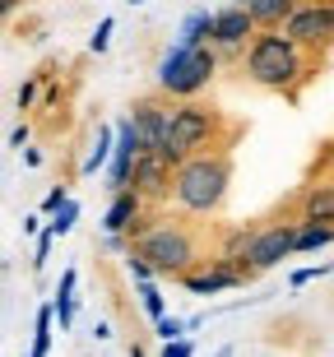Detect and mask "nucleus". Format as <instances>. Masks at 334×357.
<instances>
[{
	"label": "nucleus",
	"mask_w": 334,
	"mask_h": 357,
	"mask_svg": "<svg viewBox=\"0 0 334 357\" xmlns=\"http://www.w3.org/2000/svg\"><path fill=\"white\" fill-rule=\"evenodd\" d=\"M241 70H246V79L260 84V89L297 98V89L311 79V52H302L283 28H260L255 42L246 47Z\"/></svg>",
	"instance_id": "f257e3e1"
},
{
	"label": "nucleus",
	"mask_w": 334,
	"mask_h": 357,
	"mask_svg": "<svg viewBox=\"0 0 334 357\" xmlns=\"http://www.w3.org/2000/svg\"><path fill=\"white\" fill-rule=\"evenodd\" d=\"M227 185H232V149H209V153H195L176 167L172 199L190 218H209L227 199Z\"/></svg>",
	"instance_id": "f03ea898"
},
{
	"label": "nucleus",
	"mask_w": 334,
	"mask_h": 357,
	"mask_svg": "<svg viewBox=\"0 0 334 357\" xmlns=\"http://www.w3.org/2000/svg\"><path fill=\"white\" fill-rule=\"evenodd\" d=\"M130 241L135 251L149 255L153 274H172V278H186L190 269L200 265V241L186 223H172V218H149L139 213V223L130 227Z\"/></svg>",
	"instance_id": "7ed1b4c3"
},
{
	"label": "nucleus",
	"mask_w": 334,
	"mask_h": 357,
	"mask_svg": "<svg viewBox=\"0 0 334 357\" xmlns=\"http://www.w3.org/2000/svg\"><path fill=\"white\" fill-rule=\"evenodd\" d=\"M218 130H223V116H218L214 107L195 102V98H186V102L172 98V126H167V149H162V158L181 167V162L195 158V153L232 149V139H218Z\"/></svg>",
	"instance_id": "20e7f679"
},
{
	"label": "nucleus",
	"mask_w": 334,
	"mask_h": 357,
	"mask_svg": "<svg viewBox=\"0 0 334 357\" xmlns=\"http://www.w3.org/2000/svg\"><path fill=\"white\" fill-rule=\"evenodd\" d=\"M223 66V56L214 47H186V42H172L167 52H162L158 70H153V79H158V93L162 98H176V102H186V98H200L209 89V79L218 75Z\"/></svg>",
	"instance_id": "39448f33"
},
{
	"label": "nucleus",
	"mask_w": 334,
	"mask_h": 357,
	"mask_svg": "<svg viewBox=\"0 0 334 357\" xmlns=\"http://www.w3.org/2000/svg\"><path fill=\"white\" fill-rule=\"evenodd\" d=\"M283 33L311 56L330 52L334 47V0H302L293 10V19L283 24Z\"/></svg>",
	"instance_id": "423d86ee"
},
{
	"label": "nucleus",
	"mask_w": 334,
	"mask_h": 357,
	"mask_svg": "<svg viewBox=\"0 0 334 357\" xmlns=\"http://www.w3.org/2000/svg\"><path fill=\"white\" fill-rule=\"evenodd\" d=\"M255 33H260V24H255L251 5H223L209 47L223 56V66H237V61H246V47L255 42Z\"/></svg>",
	"instance_id": "0eeeda50"
},
{
	"label": "nucleus",
	"mask_w": 334,
	"mask_h": 357,
	"mask_svg": "<svg viewBox=\"0 0 334 357\" xmlns=\"http://www.w3.org/2000/svg\"><path fill=\"white\" fill-rule=\"evenodd\" d=\"M288 255H297V223H269V227L255 232L241 269H246V278H255V274H265V269L283 265Z\"/></svg>",
	"instance_id": "6e6552de"
},
{
	"label": "nucleus",
	"mask_w": 334,
	"mask_h": 357,
	"mask_svg": "<svg viewBox=\"0 0 334 357\" xmlns=\"http://www.w3.org/2000/svg\"><path fill=\"white\" fill-rule=\"evenodd\" d=\"M172 181H176V162H167L162 153H139V158H135L130 190H139V199H144V204L167 199V195H172Z\"/></svg>",
	"instance_id": "1a4fd4ad"
},
{
	"label": "nucleus",
	"mask_w": 334,
	"mask_h": 357,
	"mask_svg": "<svg viewBox=\"0 0 334 357\" xmlns=\"http://www.w3.org/2000/svg\"><path fill=\"white\" fill-rule=\"evenodd\" d=\"M130 121L139 126L149 153H162L167 149V126H172V98H135Z\"/></svg>",
	"instance_id": "9d476101"
},
{
	"label": "nucleus",
	"mask_w": 334,
	"mask_h": 357,
	"mask_svg": "<svg viewBox=\"0 0 334 357\" xmlns=\"http://www.w3.org/2000/svg\"><path fill=\"white\" fill-rule=\"evenodd\" d=\"M241 283H246V274H241L237 265H227V260H204V269H190V274L181 278V288H186L190 297H218V292L241 288Z\"/></svg>",
	"instance_id": "9b49d317"
},
{
	"label": "nucleus",
	"mask_w": 334,
	"mask_h": 357,
	"mask_svg": "<svg viewBox=\"0 0 334 357\" xmlns=\"http://www.w3.org/2000/svg\"><path fill=\"white\" fill-rule=\"evenodd\" d=\"M139 213H144L139 190H116L112 204H107V213H103V232H130V227L139 223Z\"/></svg>",
	"instance_id": "f8f14e48"
},
{
	"label": "nucleus",
	"mask_w": 334,
	"mask_h": 357,
	"mask_svg": "<svg viewBox=\"0 0 334 357\" xmlns=\"http://www.w3.org/2000/svg\"><path fill=\"white\" fill-rule=\"evenodd\" d=\"M112 153H116V126H98L93 135V144H89V153H84V176H98V172H107V162Z\"/></svg>",
	"instance_id": "ddd939ff"
},
{
	"label": "nucleus",
	"mask_w": 334,
	"mask_h": 357,
	"mask_svg": "<svg viewBox=\"0 0 334 357\" xmlns=\"http://www.w3.org/2000/svg\"><path fill=\"white\" fill-rule=\"evenodd\" d=\"M214 24H218V10H190L186 19H181L176 42H186V47H209V42H214Z\"/></svg>",
	"instance_id": "4468645a"
},
{
	"label": "nucleus",
	"mask_w": 334,
	"mask_h": 357,
	"mask_svg": "<svg viewBox=\"0 0 334 357\" xmlns=\"http://www.w3.org/2000/svg\"><path fill=\"white\" fill-rule=\"evenodd\" d=\"M302 223H334V185L302 190Z\"/></svg>",
	"instance_id": "2eb2a0df"
},
{
	"label": "nucleus",
	"mask_w": 334,
	"mask_h": 357,
	"mask_svg": "<svg viewBox=\"0 0 334 357\" xmlns=\"http://www.w3.org/2000/svg\"><path fill=\"white\" fill-rule=\"evenodd\" d=\"M255 232H260V227H246V223L227 227V232H223V246H218V260H227V265L241 269V260H246V251H251ZM241 274H246V269H241Z\"/></svg>",
	"instance_id": "dca6fc26"
},
{
	"label": "nucleus",
	"mask_w": 334,
	"mask_h": 357,
	"mask_svg": "<svg viewBox=\"0 0 334 357\" xmlns=\"http://www.w3.org/2000/svg\"><path fill=\"white\" fill-rule=\"evenodd\" d=\"M246 5H251V14H255V24H260V28H283L302 0H246Z\"/></svg>",
	"instance_id": "f3484780"
},
{
	"label": "nucleus",
	"mask_w": 334,
	"mask_h": 357,
	"mask_svg": "<svg viewBox=\"0 0 334 357\" xmlns=\"http://www.w3.org/2000/svg\"><path fill=\"white\" fill-rule=\"evenodd\" d=\"M52 334H56V306L42 302L38 316H33V348H28V357H47L52 353Z\"/></svg>",
	"instance_id": "a211bd4d"
},
{
	"label": "nucleus",
	"mask_w": 334,
	"mask_h": 357,
	"mask_svg": "<svg viewBox=\"0 0 334 357\" xmlns=\"http://www.w3.org/2000/svg\"><path fill=\"white\" fill-rule=\"evenodd\" d=\"M334 246V223H297V255Z\"/></svg>",
	"instance_id": "6ab92c4d"
},
{
	"label": "nucleus",
	"mask_w": 334,
	"mask_h": 357,
	"mask_svg": "<svg viewBox=\"0 0 334 357\" xmlns=\"http://www.w3.org/2000/svg\"><path fill=\"white\" fill-rule=\"evenodd\" d=\"M135 292H139V311H144V316L158 325V320L167 316V297H162V288L149 278V283H135Z\"/></svg>",
	"instance_id": "aec40b11"
},
{
	"label": "nucleus",
	"mask_w": 334,
	"mask_h": 357,
	"mask_svg": "<svg viewBox=\"0 0 334 357\" xmlns=\"http://www.w3.org/2000/svg\"><path fill=\"white\" fill-rule=\"evenodd\" d=\"M75 223H79V199H70L61 213H52L47 232H52V237H70V232H75Z\"/></svg>",
	"instance_id": "412c9836"
},
{
	"label": "nucleus",
	"mask_w": 334,
	"mask_h": 357,
	"mask_svg": "<svg viewBox=\"0 0 334 357\" xmlns=\"http://www.w3.org/2000/svg\"><path fill=\"white\" fill-rule=\"evenodd\" d=\"M126 274H130L135 283H149V278H153V265H149V255L130 246V255H126Z\"/></svg>",
	"instance_id": "4be33fe9"
},
{
	"label": "nucleus",
	"mask_w": 334,
	"mask_h": 357,
	"mask_svg": "<svg viewBox=\"0 0 334 357\" xmlns=\"http://www.w3.org/2000/svg\"><path fill=\"white\" fill-rule=\"evenodd\" d=\"M112 28H116V19H112V14H107V19H98L93 38H89V52H93V56H103L112 47Z\"/></svg>",
	"instance_id": "5701e85b"
},
{
	"label": "nucleus",
	"mask_w": 334,
	"mask_h": 357,
	"mask_svg": "<svg viewBox=\"0 0 334 357\" xmlns=\"http://www.w3.org/2000/svg\"><path fill=\"white\" fill-rule=\"evenodd\" d=\"M153 330H158V339H162V344H172V339H186V334H190L181 316H162L158 325H153Z\"/></svg>",
	"instance_id": "b1692460"
},
{
	"label": "nucleus",
	"mask_w": 334,
	"mask_h": 357,
	"mask_svg": "<svg viewBox=\"0 0 334 357\" xmlns=\"http://www.w3.org/2000/svg\"><path fill=\"white\" fill-rule=\"evenodd\" d=\"M38 84H42V75H33V79L19 84V93H14V107H19V112H33V102H38Z\"/></svg>",
	"instance_id": "393cba45"
},
{
	"label": "nucleus",
	"mask_w": 334,
	"mask_h": 357,
	"mask_svg": "<svg viewBox=\"0 0 334 357\" xmlns=\"http://www.w3.org/2000/svg\"><path fill=\"white\" fill-rule=\"evenodd\" d=\"M330 269H334V265H307V269H297V274L288 278V288H307L311 278H321V274H330Z\"/></svg>",
	"instance_id": "a878e982"
},
{
	"label": "nucleus",
	"mask_w": 334,
	"mask_h": 357,
	"mask_svg": "<svg viewBox=\"0 0 334 357\" xmlns=\"http://www.w3.org/2000/svg\"><path fill=\"white\" fill-rule=\"evenodd\" d=\"M70 204V190L66 185H56V190H47V199H42V213H61Z\"/></svg>",
	"instance_id": "bb28decb"
},
{
	"label": "nucleus",
	"mask_w": 334,
	"mask_h": 357,
	"mask_svg": "<svg viewBox=\"0 0 334 357\" xmlns=\"http://www.w3.org/2000/svg\"><path fill=\"white\" fill-rule=\"evenodd\" d=\"M52 232H47V227H42V237H38V246H33V269H42L47 265V255H52Z\"/></svg>",
	"instance_id": "cd10ccee"
},
{
	"label": "nucleus",
	"mask_w": 334,
	"mask_h": 357,
	"mask_svg": "<svg viewBox=\"0 0 334 357\" xmlns=\"http://www.w3.org/2000/svg\"><path fill=\"white\" fill-rule=\"evenodd\" d=\"M162 357H195V344H190V334H186V339H172V344H162Z\"/></svg>",
	"instance_id": "c85d7f7f"
},
{
	"label": "nucleus",
	"mask_w": 334,
	"mask_h": 357,
	"mask_svg": "<svg viewBox=\"0 0 334 357\" xmlns=\"http://www.w3.org/2000/svg\"><path fill=\"white\" fill-rule=\"evenodd\" d=\"M24 237H42V213H28L24 218Z\"/></svg>",
	"instance_id": "c756f323"
},
{
	"label": "nucleus",
	"mask_w": 334,
	"mask_h": 357,
	"mask_svg": "<svg viewBox=\"0 0 334 357\" xmlns=\"http://www.w3.org/2000/svg\"><path fill=\"white\" fill-rule=\"evenodd\" d=\"M10 149H28V126H19V130L10 135Z\"/></svg>",
	"instance_id": "7c9ffc66"
},
{
	"label": "nucleus",
	"mask_w": 334,
	"mask_h": 357,
	"mask_svg": "<svg viewBox=\"0 0 334 357\" xmlns=\"http://www.w3.org/2000/svg\"><path fill=\"white\" fill-rule=\"evenodd\" d=\"M24 167H42V149H24Z\"/></svg>",
	"instance_id": "2f4dec72"
},
{
	"label": "nucleus",
	"mask_w": 334,
	"mask_h": 357,
	"mask_svg": "<svg viewBox=\"0 0 334 357\" xmlns=\"http://www.w3.org/2000/svg\"><path fill=\"white\" fill-rule=\"evenodd\" d=\"M93 339H112V325H107V320H93Z\"/></svg>",
	"instance_id": "473e14b6"
},
{
	"label": "nucleus",
	"mask_w": 334,
	"mask_h": 357,
	"mask_svg": "<svg viewBox=\"0 0 334 357\" xmlns=\"http://www.w3.org/2000/svg\"><path fill=\"white\" fill-rule=\"evenodd\" d=\"M14 5H19V0H0V14H14Z\"/></svg>",
	"instance_id": "72a5a7b5"
},
{
	"label": "nucleus",
	"mask_w": 334,
	"mask_h": 357,
	"mask_svg": "<svg viewBox=\"0 0 334 357\" xmlns=\"http://www.w3.org/2000/svg\"><path fill=\"white\" fill-rule=\"evenodd\" d=\"M214 357H237V348L227 344V348H218V353H214Z\"/></svg>",
	"instance_id": "f704fd0d"
},
{
	"label": "nucleus",
	"mask_w": 334,
	"mask_h": 357,
	"mask_svg": "<svg viewBox=\"0 0 334 357\" xmlns=\"http://www.w3.org/2000/svg\"><path fill=\"white\" fill-rule=\"evenodd\" d=\"M126 5H130V10H135V5H149V0H126Z\"/></svg>",
	"instance_id": "c9c22d12"
},
{
	"label": "nucleus",
	"mask_w": 334,
	"mask_h": 357,
	"mask_svg": "<svg viewBox=\"0 0 334 357\" xmlns=\"http://www.w3.org/2000/svg\"><path fill=\"white\" fill-rule=\"evenodd\" d=\"M227 5H241V0H227Z\"/></svg>",
	"instance_id": "e433bc0d"
}]
</instances>
